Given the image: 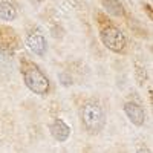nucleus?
<instances>
[{
    "label": "nucleus",
    "mask_w": 153,
    "mask_h": 153,
    "mask_svg": "<svg viewBox=\"0 0 153 153\" xmlns=\"http://www.w3.org/2000/svg\"><path fill=\"white\" fill-rule=\"evenodd\" d=\"M40 2H42V0H40Z\"/></svg>",
    "instance_id": "obj_10"
},
{
    "label": "nucleus",
    "mask_w": 153,
    "mask_h": 153,
    "mask_svg": "<svg viewBox=\"0 0 153 153\" xmlns=\"http://www.w3.org/2000/svg\"><path fill=\"white\" fill-rule=\"evenodd\" d=\"M103 6L106 8V11L109 14L115 16V17H123L124 16V8L118 0H101Z\"/></svg>",
    "instance_id": "obj_9"
},
{
    "label": "nucleus",
    "mask_w": 153,
    "mask_h": 153,
    "mask_svg": "<svg viewBox=\"0 0 153 153\" xmlns=\"http://www.w3.org/2000/svg\"><path fill=\"white\" fill-rule=\"evenodd\" d=\"M101 42L112 52H123L126 49V35L117 26H106L101 29Z\"/></svg>",
    "instance_id": "obj_3"
},
{
    "label": "nucleus",
    "mask_w": 153,
    "mask_h": 153,
    "mask_svg": "<svg viewBox=\"0 0 153 153\" xmlns=\"http://www.w3.org/2000/svg\"><path fill=\"white\" fill-rule=\"evenodd\" d=\"M22 75H23V81L26 84V87L31 92L37 95H46L49 92V78L43 74V71L38 68L35 63L23 60L22 61Z\"/></svg>",
    "instance_id": "obj_2"
},
{
    "label": "nucleus",
    "mask_w": 153,
    "mask_h": 153,
    "mask_svg": "<svg viewBox=\"0 0 153 153\" xmlns=\"http://www.w3.org/2000/svg\"><path fill=\"white\" fill-rule=\"evenodd\" d=\"M17 35L8 28H0V51L3 54H12L17 49Z\"/></svg>",
    "instance_id": "obj_5"
},
{
    "label": "nucleus",
    "mask_w": 153,
    "mask_h": 153,
    "mask_svg": "<svg viewBox=\"0 0 153 153\" xmlns=\"http://www.w3.org/2000/svg\"><path fill=\"white\" fill-rule=\"evenodd\" d=\"M26 46L29 48L31 52H34L38 57H43L48 51V43L46 38L42 34H31L26 38Z\"/></svg>",
    "instance_id": "obj_7"
},
{
    "label": "nucleus",
    "mask_w": 153,
    "mask_h": 153,
    "mask_svg": "<svg viewBox=\"0 0 153 153\" xmlns=\"http://www.w3.org/2000/svg\"><path fill=\"white\" fill-rule=\"evenodd\" d=\"M80 120L84 130L91 135H97L106 126V113L98 101H86L80 110Z\"/></svg>",
    "instance_id": "obj_1"
},
{
    "label": "nucleus",
    "mask_w": 153,
    "mask_h": 153,
    "mask_svg": "<svg viewBox=\"0 0 153 153\" xmlns=\"http://www.w3.org/2000/svg\"><path fill=\"white\" fill-rule=\"evenodd\" d=\"M49 130H51L52 138L58 143H66L69 139V136H71V132H72L71 127L60 118H57V120H54L52 123H51Z\"/></svg>",
    "instance_id": "obj_6"
},
{
    "label": "nucleus",
    "mask_w": 153,
    "mask_h": 153,
    "mask_svg": "<svg viewBox=\"0 0 153 153\" xmlns=\"http://www.w3.org/2000/svg\"><path fill=\"white\" fill-rule=\"evenodd\" d=\"M17 17V11L9 2H0V20L12 22Z\"/></svg>",
    "instance_id": "obj_8"
},
{
    "label": "nucleus",
    "mask_w": 153,
    "mask_h": 153,
    "mask_svg": "<svg viewBox=\"0 0 153 153\" xmlns=\"http://www.w3.org/2000/svg\"><path fill=\"white\" fill-rule=\"evenodd\" d=\"M124 113L127 115V118L130 120L132 124H135L138 127L144 126V123H146V112L138 103H133V101L126 103L124 104Z\"/></svg>",
    "instance_id": "obj_4"
}]
</instances>
